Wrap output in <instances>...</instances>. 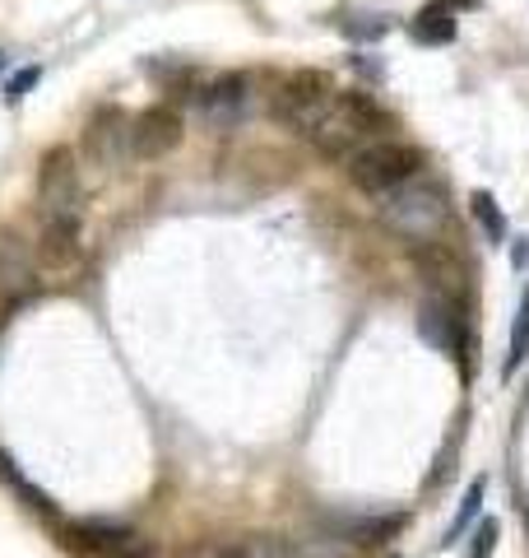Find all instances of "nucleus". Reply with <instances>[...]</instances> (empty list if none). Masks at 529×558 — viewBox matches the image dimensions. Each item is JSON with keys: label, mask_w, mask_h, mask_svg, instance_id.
I'll use <instances>...</instances> for the list:
<instances>
[{"label": "nucleus", "mask_w": 529, "mask_h": 558, "mask_svg": "<svg viewBox=\"0 0 529 558\" xmlns=\"http://www.w3.org/2000/svg\"><path fill=\"white\" fill-rule=\"evenodd\" d=\"M385 131H391V117H385L372 98L358 94V89H340V94H334V102H330L325 121L307 140L325 154V159L344 163L348 154H358L362 145H372V140H381Z\"/></svg>", "instance_id": "nucleus-1"}, {"label": "nucleus", "mask_w": 529, "mask_h": 558, "mask_svg": "<svg viewBox=\"0 0 529 558\" xmlns=\"http://www.w3.org/2000/svg\"><path fill=\"white\" fill-rule=\"evenodd\" d=\"M334 94L340 89H334V80L321 75V70H293V75L274 89L270 112H274L279 126H288L293 135H311L325 121Z\"/></svg>", "instance_id": "nucleus-2"}, {"label": "nucleus", "mask_w": 529, "mask_h": 558, "mask_svg": "<svg viewBox=\"0 0 529 558\" xmlns=\"http://www.w3.org/2000/svg\"><path fill=\"white\" fill-rule=\"evenodd\" d=\"M348 178L353 186H362L367 196H385L404 182H414L422 172V154L414 145H399V140H372L358 154H348Z\"/></svg>", "instance_id": "nucleus-3"}, {"label": "nucleus", "mask_w": 529, "mask_h": 558, "mask_svg": "<svg viewBox=\"0 0 529 558\" xmlns=\"http://www.w3.org/2000/svg\"><path fill=\"white\" fill-rule=\"evenodd\" d=\"M381 219L404 238L432 242L441 229H446V196H441L432 182L414 178V182H404V186L381 196Z\"/></svg>", "instance_id": "nucleus-4"}, {"label": "nucleus", "mask_w": 529, "mask_h": 558, "mask_svg": "<svg viewBox=\"0 0 529 558\" xmlns=\"http://www.w3.org/2000/svg\"><path fill=\"white\" fill-rule=\"evenodd\" d=\"M38 205L47 223H79L84 219V182H79V163L65 145L42 154L38 168Z\"/></svg>", "instance_id": "nucleus-5"}, {"label": "nucleus", "mask_w": 529, "mask_h": 558, "mask_svg": "<svg viewBox=\"0 0 529 558\" xmlns=\"http://www.w3.org/2000/svg\"><path fill=\"white\" fill-rule=\"evenodd\" d=\"M246 108H251V80L237 75V70H227V75H219V80H209L205 89L196 94V112H200L205 126H214V131L237 126V121L246 117Z\"/></svg>", "instance_id": "nucleus-6"}, {"label": "nucleus", "mask_w": 529, "mask_h": 558, "mask_svg": "<svg viewBox=\"0 0 529 558\" xmlns=\"http://www.w3.org/2000/svg\"><path fill=\"white\" fill-rule=\"evenodd\" d=\"M84 154L98 168H121L131 159V117L121 108H98L84 126Z\"/></svg>", "instance_id": "nucleus-7"}, {"label": "nucleus", "mask_w": 529, "mask_h": 558, "mask_svg": "<svg viewBox=\"0 0 529 558\" xmlns=\"http://www.w3.org/2000/svg\"><path fill=\"white\" fill-rule=\"evenodd\" d=\"M418 336L428 340L436 354L460 359V349H465V317H460V303H455L451 293H428V303L418 307Z\"/></svg>", "instance_id": "nucleus-8"}, {"label": "nucleus", "mask_w": 529, "mask_h": 558, "mask_svg": "<svg viewBox=\"0 0 529 558\" xmlns=\"http://www.w3.org/2000/svg\"><path fill=\"white\" fill-rule=\"evenodd\" d=\"M182 145V117H176L168 102H158V108H145L135 121H131V154L139 163L149 159H163Z\"/></svg>", "instance_id": "nucleus-9"}, {"label": "nucleus", "mask_w": 529, "mask_h": 558, "mask_svg": "<svg viewBox=\"0 0 529 558\" xmlns=\"http://www.w3.org/2000/svg\"><path fill=\"white\" fill-rule=\"evenodd\" d=\"M33 279H38V260H33L28 242L14 229H0V307H14L20 299H28Z\"/></svg>", "instance_id": "nucleus-10"}, {"label": "nucleus", "mask_w": 529, "mask_h": 558, "mask_svg": "<svg viewBox=\"0 0 529 558\" xmlns=\"http://www.w3.org/2000/svg\"><path fill=\"white\" fill-rule=\"evenodd\" d=\"M84 256V233L79 223H42V260L51 270H65Z\"/></svg>", "instance_id": "nucleus-11"}, {"label": "nucleus", "mask_w": 529, "mask_h": 558, "mask_svg": "<svg viewBox=\"0 0 529 558\" xmlns=\"http://www.w3.org/2000/svg\"><path fill=\"white\" fill-rule=\"evenodd\" d=\"M399 531V517H348L334 526V539H344V545H381V539H391Z\"/></svg>", "instance_id": "nucleus-12"}, {"label": "nucleus", "mask_w": 529, "mask_h": 558, "mask_svg": "<svg viewBox=\"0 0 529 558\" xmlns=\"http://www.w3.org/2000/svg\"><path fill=\"white\" fill-rule=\"evenodd\" d=\"M409 33L418 43H428V47H441V43H451L455 38V20H451V5H422L414 14V24Z\"/></svg>", "instance_id": "nucleus-13"}, {"label": "nucleus", "mask_w": 529, "mask_h": 558, "mask_svg": "<svg viewBox=\"0 0 529 558\" xmlns=\"http://www.w3.org/2000/svg\"><path fill=\"white\" fill-rule=\"evenodd\" d=\"M214 558H297V554H293V539L256 535V539H237V545H223Z\"/></svg>", "instance_id": "nucleus-14"}, {"label": "nucleus", "mask_w": 529, "mask_h": 558, "mask_svg": "<svg viewBox=\"0 0 529 558\" xmlns=\"http://www.w3.org/2000/svg\"><path fill=\"white\" fill-rule=\"evenodd\" d=\"M469 209H473V219L483 223V233H488L492 242H506V219H502V209H497V201H492L488 191H473Z\"/></svg>", "instance_id": "nucleus-15"}, {"label": "nucleus", "mask_w": 529, "mask_h": 558, "mask_svg": "<svg viewBox=\"0 0 529 558\" xmlns=\"http://www.w3.org/2000/svg\"><path fill=\"white\" fill-rule=\"evenodd\" d=\"M529 354V293L520 299V312H516V326H510V359H506V373H516Z\"/></svg>", "instance_id": "nucleus-16"}, {"label": "nucleus", "mask_w": 529, "mask_h": 558, "mask_svg": "<svg viewBox=\"0 0 529 558\" xmlns=\"http://www.w3.org/2000/svg\"><path fill=\"white\" fill-rule=\"evenodd\" d=\"M483 480H473L469 484V494H465V502H460V512H455V521H451V531H446V539H460L465 535V526H469V521L473 517H479V508H483Z\"/></svg>", "instance_id": "nucleus-17"}, {"label": "nucleus", "mask_w": 529, "mask_h": 558, "mask_svg": "<svg viewBox=\"0 0 529 558\" xmlns=\"http://www.w3.org/2000/svg\"><path fill=\"white\" fill-rule=\"evenodd\" d=\"M38 80H42V70H38V65H24L20 75H14V80L5 84V102H10V108H14V102H20V98H28V89H33V84H38Z\"/></svg>", "instance_id": "nucleus-18"}, {"label": "nucleus", "mask_w": 529, "mask_h": 558, "mask_svg": "<svg viewBox=\"0 0 529 558\" xmlns=\"http://www.w3.org/2000/svg\"><path fill=\"white\" fill-rule=\"evenodd\" d=\"M497 549V521H483L479 531H473V545H469V558H488Z\"/></svg>", "instance_id": "nucleus-19"}, {"label": "nucleus", "mask_w": 529, "mask_h": 558, "mask_svg": "<svg viewBox=\"0 0 529 558\" xmlns=\"http://www.w3.org/2000/svg\"><path fill=\"white\" fill-rule=\"evenodd\" d=\"M108 558H149V545L145 539H135V535H126L116 549H108Z\"/></svg>", "instance_id": "nucleus-20"}, {"label": "nucleus", "mask_w": 529, "mask_h": 558, "mask_svg": "<svg viewBox=\"0 0 529 558\" xmlns=\"http://www.w3.org/2000/svg\"><path fill=\"white\" fill-rule=\"evenodd\" d=\"M344 33H348V38H381L385 24L381 20H372V24H344Z\"/></svg>", "instance_id": "nucleus-21"}, {"label": "nucleus", "mask_w": 529, "mask_h": 558, "mask_svg": "<svg viewBox=\"0 0 529 558\" xmlns=\"http://www.w3.org/2000/svg\"><path fill=\"white\" fill-rule=\"evenodd\" d=\"M0 65H5V57H0Z\"/></svg>", "instance_id": "nucleus-22"}]
</instances>
